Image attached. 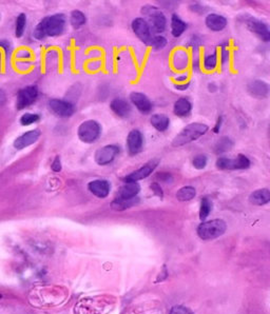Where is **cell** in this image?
I'll list each match as a JSON object with an SVG mask.
<instances>
[{
    "mask_svg": "<svg viewBox=\"0 0 270 314\" xmlns=\"http://www.w3.org/2000/svg\"><path fill=\"white\" fill-rule=\"evenodd\" d=\"M139 203L140 198L138 196L130 198V200H120V198L115 197V200L111 203V208L115 211H123L126 210V209L139 205Z\"/></svg>",
    "mask_w": 270,
    "mask_h": 314,
    "instance_id": "24",
    "label": "cell"
},
{
    "mask_svg": "<svg viewBox=\"0 0 270 314\" xmlns=\"http://www.w3.org/2000/svg\"><path fill=\"white\" fill-rule=\"evenodd\" d=\"M132 30L134 34L137 35L143 43L151 47L152 46V41L154 38V35L152 34L150 28L148 27L147 23L145 22L143 18H135L132 22Z\"/></svg>",
    "mask_w": 270,
    "mask_h": 314,
    "instance_id": "10",
    "label": "cell"
},
{
    "mask_svg": "<svg viewBox=\"0 0 270 314\" xmlns=\"http://www.w3.org/2000/svg\"><path fill=\"white\" fill-rule=\"evenodd\" d=\"M141 191V186L138 183H124L123 186L119 188L116 193V198L120 200H130V198L137 197Z\"/></svg>",
    "mask_w": 270,
    "mask_h": 314,
    "instance_id": "18",
    "label": "cell"
},
{
    "mask_svg": "<svg viewBox=\"0 0 270 314\" xmlns=\"http://www.w3.org/2000/svg\"><path fill=\"white\" fill-rule=\"evenodd\" d=\"M221 125H222V117H220L219 119H217V121H216V125H215L214 129H213L214 133H219V130H220V128H221Z\"/></svg>",
    "mask_w": 270,
    "mask_h": 314,
    "instance_id": "45",
    "label": "cell"
},
{
    "mask_svg": "<svg viewBox=\"0 0 270 314\" xmlns=\"http://www.w3.org/2000/svg\"><path fill=\"white\" fill-rule=\"evenodd\" d=\"M120 149L116 144H107L99 148L94 155V161L98 166L110 165L119 154Z\"/></svg>",
    "mask_w": 270,
    "mask_h": 314,
    "instance_id": "8",
    "label": "cell"
},
{
    "mask_svg": "<svg viewBox=\"0 0 270 314\" xmlns=\"http://www.w3.org/2000/svg\"><path fill=\"white\" fill-rule=\"evenodd\" d=\"M247 27L251 31V32H253L255 35H257L264 41L270 40L269 27L265 23L261 22V20L255 19V18H250L249 20H247Z\"/></svg>",
    "mask_w": 270,
    "mask_h": 314,
    "instance_id": "16",
    "label": "cell"
},
{
    "mask_svg": "<svg viewBox=\"0 0 270 314\" xmlns=\"http://www.w3.org/2000/svg\"><path fill=\"white\" fill-rule=\"evenodd\" d=\"M144 145V136L140 130L134 129L129 132L127 137V148L130 155H137L142 152Z\"/></svg>",
    "mask_w": 270,
    "mask_h": 314,
    "instance_id": "13",
    "label": "cell"
},
{
    "mask_svg": "<svg viewBox=\"0 0 270 314\" xmlns=\"http://www.w3.org/2000/svg\"><path fill=\"white\" fill-rule=\"evenodd\" d=\"M187 79H188V75L187 74H183V75H180L175 78V81L178 83H185L187 81Z\"/></svg>",
    "mask_w": 270,
    "mask_h": 314,
    "instance_id": "43",
    "label": "cell"
},
{
    "mask_svg": "<svg viewBox=\"0 0 270 314\" xmlns=\"http://www.w3.org/2000/svg\"><path fill=\"white\" fill-rule=\"evenodd\" d=\"M150 189H151V191H152L155 195L159 196L160 198H163V197H164V192H163V190H162V188H161L160 184H158V183H152V184L150 185Z\"/></svg>",
    "mask_w": 270,
    "mask_h": 314,
    "instance_id": "38",
    "label": "cell"
},
{
    "mask_svg": "<svg viewBox=\"0 0 270 314\" xmlns=\"http://www.w3.org/2000/svg\"><path fill=\"white\" fill-rule=\"evenodd\" d=\"M206 26L213 32H220L223 31L227 26V19L219 14H209L206 17Z\"/></svg>",
    "mask_w": 270,
    "mask_h": 314,
    "instance_id": "21",
    "label": "cell"
},
{
    "mask_svg": "<svg viewBox=\"0 0 270 314\" xmlns=\"http://www.w3.org/2000/svg\"><path fill=\"white\" fill-rule=\"evenodd\" d=\"M39 119H40V117H39V115H37V114L26 113L23 115L22 118H20V123H22L23 125H30V124L39 121Z\"/></svg>",
    "mask_w": 270,
    "mask_h": 314,
    "instance_id": "35",
    "label": "cell"
},
{
    "mask_svg": "<svg viewBox=\"0 0 270 314\" xmlns=\"http://www.w3.org/2000/svg\"><path fill=\"white\" fill-rule=\"evenodd\" d=\"M227 230L225 221L220 218L212 219V221L203 222L196 229L199 237L203 240H212L222 236Z\"/></svg>",
    "mask_w": 270,
    "mask_h": 314,
    "instance_id": "5",
    "label": "cell"
},
{
    "mask_svg": "<svg viewBox=\"0 0 270 314\" xmlns=\"http://www.w3.org/2000/svg\"><path fill=\"white\" fill-rule=\"evenodd\" d=\"M189 86H190V82H189V81H187V82H185V83H176V85H174L175 89H176V90H180V91H185V90H187V89L189 88Z\"/></svg>",
    "mask_w": 270,
    "mask_h": 314,
    "instance_id": "42",
    "label": "cell"
},
{
    "mask_svg": "<svg viewBox=\"0 0 270 314\" xmlns=\"http://www.w3.org/2000/svg\"><path fill=\"white\" fill-rule=\"evenodd\" d=\"M130 99L141 113L149 114L152 111L153 104L145 94L141 92H132L130 94Z\"/></svg>",
    "mask_w": 270,
    "mask_h": 314,
    "instance_id": "15",
    "label": "cell"
},
{
    "mask_svg": "<svg viewBox=\"0 0 270 314\" xmlns=\"http://www.w3.org/2000/svg\"><path fill=\"white\" fill-rule=\"evenodd\" d=\"M142 13L144 15L143 19L147 23L152 34L164 32L166 26H167V19H166L164 13L159 8L153 6H145L142 9Z\"/></svg>",
    "mask_w": 270,
    "mask_h": 314,
    "instance_id": "4",
    "label": "cell"
},
{
    "mask_svg": "<svg viewBox=\"0 0 270 314\" xmlns=\"http://www.w3.org/2000/svg\"><path fill=\"white\" fill-rule=\"evenodd\" d=\"M207 163H208V160H207V156L204 154L196 155L192 161L193 167L197 170H203L207 166Z\"/></svg>",
    "mask_w": 270,
    "mask_h": 314,
    "instance_id": "34",
    "label": "cell"
},
{
    "mask_svg": "<svg viewBox=\"0 0 270 314\" xmlns=\"http://www.w3.org/2000/svg\"><path fill=\"white\" fill-rule=\"evenodd\" d=\"M169 314H194L189 308H187L185 306H174Z\"/></svg>",
    "mask_w": 270,
    "mask_h": 314,
    "instance_id": "37",
    "label": "cell"
},
{
    "mask_svg": "<svg viewBox=\"0 0 270 314\" xmlns=\"http://www.w3.org/2000/svg\"><path fill=\"white\" fill-rule=\"evenodd\" d=\"M192 109L191 102L187 98H180L174 102L173 112L176 116L184 117L186 115H188Z\"/></svg>",
    "mask_w": 270,
    "mask_h": 314,
    "instance_id": "23",
    "label": "cell"
},
{
    "mask_svg": "<svg viewBox=\"0 0 270 314\" xmlns=\"http://www.w3.org/2000/svg\"><path fill=\"white\" fill-rule=\"evenodd\" d=\"M209 127L205 123L202 122H193L190 123L175 136L172 145L173 146H182L184 144H187L189 142H192L194 140H197L203 135H205L208 132Z\"/></svg>",
    "mask_w": 270,
    "mask_h": 314,
    "instance_id": "3",
    "label": "cell"
},
{
    "mask_svg": "<svg viewBox=\"0 0 270 314\" xmlns=\"http://www.w3.org/2000/svg\"><path fill=\"white\" fill-rule=\"evenodd\" d=\"M116 306V299L111 295L86 297L75 306V314H108Z\"/></svg>",
    "mask_w": 270,
    "mask_h": 314,
    "instance_id": "1",
    "label": "cell"
},
{
    "mask_svg": "<svg viewBox=\"0 0 270 314\" xmlns=\"http://www.w3.org/2000/svg\"><path fill=\"white\" fill-rule=\"evenodd\" d=\"M232 146H233V141L229 137H227V136H224V137L220 138L216 141L214 145V152L216 154L221 155L228 151H230L232 149Z\"/></svg>",
    "mask_w": 270,
    "mask_h": 314,
    "instance_id": "29",
    "label": "cell"
},
{
    "mask_svg": "<svg viewBox=\"0 0 270 314\" xmlns=\"http://www.w3.org/2000/svg\"><path fill=\"white\" fill-rule=\"evenodd\" d=\"M70 23L71 26L74 29H79L87 23V17L84 13L79 11V10H75V11L71 13Z\"/></svg>",
    "mask_w": 270,
    "mask_h": 314,
    "instance_id": "30",
    "label": "cell"
},
{
    "mask_svg": "<svg viewBox=\"0 0 270 314\" xmlns=\"http://www.w3.org/2000/svg\"><path fill=\"white\" fill-rule=\"evenodd\" d=\"M26 25H27V16L24 13L19 14V16L16 19V27H15L17 37H22L24 35Z\"/></svg>",
    "mask_w": 270,
    "mask_h": 314,
    "instance_id": "33",
    "label": "cell"
},
{
    "mask_svg": "<svg viewBox=\"0 0 270 314\" xmlns=\"http://www.w3.org/2000/svg\"><path fill=\"white\" fill-rule=\"evenodd\" d=\"M2 298H3V294H2V293H0V299H2Z\"/></svg>",
    "mask_w": 270,
    "mask_h": 314,
    "instance_id": "47",
    "label": "cell"
},
{
    "mask_svg": "<svg viewBox=\"0 0 270 314\" xmlns=\"http://www.w3.org/2000/svg\"><path fill=\"white\" fill-rule=\"evenodd\" d=\"M228 60H229V51H228V49L226 48V45H222V50H221L222 65H225Z\"/></svg>",
    "mask_w": 270,
    "mask_h": 314,
    "instance_id": "39",
    "label": "cell"
},
{
    "mask_svg": "<svg viewBox=\"0 0 270 314\" xmlns=\"http://www.w3.org/2000/svg\"><path fill=\"white\" fill-rule=\"evenodd\" d=\"M111 110L119 117H128L131 113L130 103L123 98H114L110 103Z\"/></svg>",
    "mask_w": 270,
    "mask_h": 314,
    "instance_id": "20",
    "label": "cell"
},
{
    "mask_svg": "<svg viewBox=\"0 0 270 314\" xmlns=\"http://www.w3.org/2000/svg\"><path fill=\"white\" fill-rule=\"evenodd\" d=\"M38 97V90L34 86H29L18 92L16 107L18 110H23L29 106H31L33 102L36 101Z\"/></svg>",
    "mask_w": 270,
    "mask_h": 314,
    "instance_id": "11",
    "label": "cell"
},
{
    "mask_svg": "<svg viewBox=\"0 0 270 314\" xmlns=\"http://www.w3.org/2000/svg\"><path fill=\"white\" fill-rule=\"evenodd\" d=\"M249 202L255 206H264L270 202V191L267 188L253 191L249 196Z\"/></svg>",
    "mask_w": 270,
    "mask_h": 314,
    "instance_id": "22",
    "label": "cell"
},
{
    "mask_svg": "<svg viewBox=\"0 0 270 314\" xmlns=\"http://www.w3.org/2000/svg\"><path fill=\"white\" fill-rule=\"evenodd\" d=\"M49 107L51 111L59 117H70L75 112L73 103L61 99H51L49 101Z\"/></svg>",
    "mask_w": 270,
    "mask_h": 314,
    "instance_id": "12",
    "label": "cell"
},
{
    "mask_svg": "<svg viewBox=\"0 0 270 314\" xmlns=\"http://www.w3.org/2000/svg\"><path fill=\"white\" fill-rule=\"evenodd\" d=\"M66 28V17L64 14H55L44 18L37 25L34 31L36 39H43L47 36H58L62 34Z\"/></svg>",
    "mask_w": 270,
    "mask_h": 314,
    "instance_id": "2",
    "label": "cell"
},
{
    "mask_svg": "<svg viewBox=\"0 0 270 314\" xmlns=\"http://www.w3.org/2000/svg\"><path fill=\"white\" fill-rule=\"evenodd\" d=\"M166 46H167V40H166L165 37L154 35L152 46H151L152 48H154L155 50H161V49H164Z\"/></svg>",
    "mask_w": 270,
    "mask_h": 314,
    "instance_id": "36",
    "label": "cell"
},
{
    "mask_svg": "<svg viewBox=\"0 0 270 314\" xmlns=\"http://www.w3.org/2000/svg\"><path fill=\"white\" fill-rule=\"evenodd\" d=\"M248 92L255 98H265L268 96L269 86L262 80H254L248 85Z\"/></svg>",
    "mask_w": 270,
    "mask_h": 314,
    "instance_id": "19",
    "label": "cell"
},
{
    "mask_svg": "<svg viewBox=\"0 0 270 314\" xmlns=\"http://www.w3.org/2000/svg\"><path fill=\"white\" fill-rule=\"evenodd\" d=\"M195 195H196V190H195V188L192 186L182 187L181 189L175 194L176 198H178V201H180V202H189V201L193 200Z\"/></svg>",
    "mask_w": 270,
    "mask_h": 314,
    "instance_id": "28",
    "label": "cell"
},
{
    "mask_svg": "<svg viewBox=\"0 0 270 314\" xmlns=\"http://www.w3.org/2000/svg\"><path fill=\"white\" fill-rule=\"evenodd\" d=\"M160 161L159 160H151L147 164H145L140 169L133 171L132 173L126 175L122 179L124 183H138L139 181H142L144 179H147L149 175L152 174V172L157 168Z\"/></svg>",
    "mask_w": 270,
    "mask_h": 314,
    "instance_id": "9",
    "label": "cell"
},
{
    "mask_svg": "<svg viewBox=\"0 0 270 314\" xmlns=\"http://www.w3.org/2000/svg\"><path fill=\"white\" fill-rule=\"evenodd\" d=\"M6 100H7L6 93L2 89H0V107L4 106V104L6 103Z\"/></svg>",
    "mask_w": 270,
    "mask_h": 314,
    "instance_id": "44",
    "label": "cell"
},
{
    "mask_svg": "<svg viewBox=\"0 0 270 314\" xmlns=\"http://www.w3.org/2000/svg\"><path fill=\"white\" fill-rule=\"evenodd\" d=\"M101 133L100 124L96 120H86L81 122L77 130L78 138L86 143H92L98 139Z\"/></svg>",
    "mask_w": 270,
    "mask_h": 314,
    "instance_id": "6",
    "label": "cell"
},
{
    "mask_svg": "<svg viewBox=\"0 0 270 314\" xmlns=\"http://www.w3.org/2000/svg\"><path fill=\"white\" fill-rule=\"evenodd\" d=\"M219 57H217V52L213 51L212 53L206 55L203 60V66L206 71H213L217 67Z\"/></svg>",
    "mask_w": 270,
    "mask_h": 314,
    "instance_id": "31",
    "label": "cell"
},
{
    "mask_svg": "<svg viewBox=\"0 0 270 314\" xmlns=\"http://www.w3.org/2000/svg\"><path fill=\"white\" fill-rule=\"evenodd\" d=\"M157 177H159L160 181L162 182H165V183H168V182H172L173 181V176L168 173V172H161L157 175Z\"/></svg>",
    "mask_w": 270,
    "mask_h": 314,
    "instance_id": "41",
    "label": "cell"
},
{
    "mask_svg": "<svg viewBox=\"0 0 270 314\" xmlns=\"http://www.w3.org/2000/svg\"><path fill=\"white\" fill-rule=\"evenodd\" d=\"M212 210V203L209 198L204 197L201 201V207H200V219L204 222L205 219L209 216L210 212Z\"/></svg>",
    "mask_w": 270,
    "mask_h": 314,
    "instance_id": "32",
    "label": "cell"
},
{
    "mask_svg": "<svg viewBox=\"0 0 270 314\" xmlns=\"http://www.w3.org/2000/svg\"><path fill=\"white\" fill-rule=\"evenodd\" d=\"M187 29V24L176 14L171 17V33L174 37H180Z\"/></svg>",
    "mask_w": 270,
    "mask_h": 314,
    "instance_id": "27",
    "label": "cell"
},
{
    "mask_svg": "<svg viewBox=\"0 0 270 314\" xmlns=\"http://www.w3.org/2000/svg\"><path fill=\"white\" fill-rule=\"evenodd\" d=\"M216 168L222 171H234V170H246L250 167V161L247 156L238 154L236 159H227L220 157L215 163Z\"/></svg>",
    "mask_w": 270,
    "mask_h": 314,
    "instance_id": "7",
    "label": "cell"
},
{
    "mask_svg": "<svg viewBox=\"0 0 270 314\" xmlns=\"http://www.w3.org/2000/svg\"><path fill=\"white\" fill-rule=\"evenodd\" d=\"M189 57L183 50H178L173 55L172 64L175 70H184L188 67Z\"/></svg>",
    "mask_w": 270,
    "mask_h": 314,
    "instance_id": "26",
    "label": "cell"
},
{
    "mask_svg": "<svg viewBox=\"0 0 270 314\" xmlns=\"http://www.w3.org/2000/svg\"><path fill=\"white\" fill-rule=\"evenodd\" d=\"M40 135H41V132L38 129L26 132L23 135H20L18 138L15 139L14 148L16 150H23V149L27 148V146L35 143L39 139Z\"/></svg>",
    "mask_w": 270,
    "mask_h": 314,
    "instance_id": "14",
    "label": "cell"
},
{
    "mask_svg": "<svg viewBox=\"0 0 270 314\" xmlns=\"http://www.w3.org/2000/svg\"><path fill=\"white\" fill-rule=\"evenodd\" d=\"M89 191L98 198H106L111 189V185L106 180H95L88 184Z\"/></svg>",
    "mask_w": 270,
    "mask_h": 314,
    "instance_id": "17",
    "label": "cell"
},
{
    "mask_svg": "<svg viewBox=\"0 0 270 314\" xmlns=\"http://www.w3.org/2000/svg\"><path fill=\"white\" fill-rule=\"evenodd\" d=\"M151 124L157 129L159 132H164L168 129L170 124V119L168 116L164 114H154L151 116Z\"/></svg>",
    "mask_w": 270,
    "mask_h": 314,
    "instance_id": "25",
    "label": "cell"
},
{
    "mask_svg": "<svg viewBox=\"0 0 270 314\" xmlns=\"http://www.w3.org/2000/svg\"><path fill=\"white\" fill-rule=\"evenodd\" d=\"M51 168H52V170H53L56 173L61 171V168H62V167H61V161H60V157L58 155L55 157L53 163H52Z\"/></svg>",
    "mask_w": 270,
    "mask_h": 314,
    "instance_id": "40",
    "label": "cell"
},
{
    "mask_svg": "<svg viewBox=\"0 0 270 314\" xmlns=\"http://www.w3.org/2000/svg\"><path fill=\"white\" fill-rule=\"evenodd\" d=\"M0 68H2V55H0Z\"/></svg>",
    "mask_w": 270,
    "mask_h": 314,
    "instance_id": "46",
    "label": "cell"
}]
</instances>
